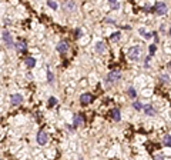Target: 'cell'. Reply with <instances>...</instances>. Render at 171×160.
Listing matches in <instances>:
<instances>
[{"mask_svg": "<svg viewBox=\"0 0 171 160\" xmlns=\"http://www.w3.org/2000/svg\"><path fill=\"white\" fill-rule=\"evenodd\" d=\"M121 37V34H120V32H116V33H113L111 36H110V40L111 41H117V40Z\"/></svg>", "mask_w": 171, "mask_h": 160, "instance_id": "cell-18", "label": "cell"}, {"mask_svg": "<svg viewBox=\"0 0 171 160\" xmlns=\"http://www.w3.org/2000/svg\"><path fill=\"white\" fill-rule=\"evenodd\" d=\"M167 69H168V70H171V62L168 63V65H167Z\"/></svg>", "mask_w": 171, "mask_h": 160, "instance_id": "cell-29", "label": "cell"}, {"mask_svg": "<svg viewBox=\"0 0 171 160\" xmlns=\"http://www.w3.org/2000/svg\"><path fill=\"white\" fill-rule=\"evenodd\" d=\"M140 34H141V36H144L145 39H150L151 36H154L153 33H147V32H145V29H140Z\"/></svg>", "mask_w": 171, "mask_h": 160, "instance_id": "cell-17", "label": "cell"}, {"mask_svg": "<svg viewBox=\"0 0 171 160\" xmlns=\"http://www.w3.org/2000/svg\"><path fill=\"white\" fill-rule=\"evenodd\" d=\"M153 12H156L158 16H163V14L167 13V4L164 1H156L154 6H153Z\"/></svg>", "mask_w": 171, "mask_h": 160, "instance_id": "cell-1", "label": "cell"}, {"mask_svg": "<svg viewBox=\"0 0 171 160\" xmlns=\"http://www.w3.org/2000/svg\"><path fill=\"white\" fill-rule=\"evenodd\" d=\"M156 50H157L156 44H151V46H150V54H154L156 53Z\"/></svg>", "mask_w": 171, "mask_h": 160, "instance_id": "cell-25", "label": "cell"}, {"mask_svg": "<svg viewBox=\"0 0 171 160\" xmlns=\"http://www.w3.org/2000/svg\"><path fill=\"white\" fill-rule=\"evenodd\" d=\"M96 50H97V53H104V50H105L104 41H98V43L96 44Z\"/></svg>", "mask_w": 171, "mask_h": 160, "instance_id": "cell-13", "label": "cell"}, {"mask_svg": "<svg viewBox=\"0 0 171 160\" xmlns=\"http://www.w3.org/2000/svg\"><path fill=\"white\" fill-rule=\"evenodd\" d=\"M64 7H66V9H68V10H73V9L76 7V3H74V1H68V3H66V4H64Z\"/></svg>", "mask_w": 171, "mask_h": 160, "instance_id": "cell-19", "label": "cell"}, {"mask_svg": "<svg viewBox=\"0 0 171 160\" xmlns=\"http://www.w3.org/2000/svg\"><path fill=\"white\" fill-rule=\"evenodd\" d=\"M47 140H49L47 133H46V132H43V130H40L39 134H37V143L43 146V145H46V143H47Z\"/></svg>", "mask_w": 171, "mask_h": 160, "instance_id": "cell-5", "label": "cell"}, {"mask_svg": "<svg viewBox=\"0 0 171 160\" xmlns=\"http://www.w3.org/2000/svg\"><path fill=\"white\" fill-rule=\"evenodd\" d=\"M170 36H171V27H170Z\"/></svg>", "mask_w": 171, "mask_h": 160, "instance_id": "cell-30", "label": "cell"}, {"mask_svg": "<svg viewBox=\"0 0 171 160\" xmlns=\"http://www.w3.org/2000/svg\"><path fill=\"white\" fill-rule=\"evenodd\" d=\"M47 77H49V81H50V83H53V79H54V77H53L52 72H47Z\"/></svg>", "mask_w": 171, "mask_h": 160, "instance_id": "cell-27", "label": "cell"}, {"mask_svg": "<svg viewBox=\"0 0 171 160\" xmlns=\"http://www.w3.org/2000/svg\"><path fill=\"white\" fill-rule=\"evenodd\" d=\"M14 46H16V49H17L19 52H24V50H26V47H27V44H26V41H24V40H20V41H17Z\"/></svg>", "mask_w": 171, "mask_h": 160, "instance_id": "cell-12", "label": "cell"}, {"mask_svg": "<svg viewBox=\"0 0 171 160\" xmlns=\"http://www.w3.org/2000/svg\"><path fill=\"white\" fill-rule=\"evenodd\" d=\"M47 4H49L52 9H54V10L57 9V3H56V1H47Z\"/></svg>", "mask_w": 171, "mask_h": 160, "instance_id": "cell-24", "label": "cell"}, {"mask_svg": "<svg viewBox=\"0 0 171 160\" xmlns=\"http://www.w3.org/2000/svg\"><path fill=\"white\" fill-rule=\"evenodd\" d=\"M26 65L29 67H34L36 66V59H33V57H26Z\"/></svg>", "mask_w": 171, "mask_h": 160, "instance_id": "cell-16", "label": "cell"}, {"mask_svg": "<svg viewBox=\"0 0 171 160\" xmlns=\"http://www.w3.org/2000/svg\"><path fill=\"white\" fill-rule=\"evenodd\" d=\"M83 123H84V116H83V114H77V116H74V120H73V126H74V127L81 126Z\"/></svg>", "mask_w": 171, "mask_h": 160, "instance_id": "cell-10", "label": "cell"}, {"mask_svg": "<svg viewBox=\"0 0 171 160\" xmlns=\"http://www.w3.org/2000/svg\"><path fill=\"white\" fill-rule=\"evenodd\" d=\"M67 50H68V43H67V41L63 40V41H60V43L57 44V52L60 54H64Z\"/></svg>", "mask_w": 171, "mask_h": 160, "instance_id": "cell-8", "label": "cell"}, {"mask_svg": "<svg viewBox=\"0 0 171 160\" xmlns=\"http://www.w3.org/2000/svg\"><path fill=\"white\" fill-rule=\"evenodd\" d=\"M160 80H161L163 83H168V81H170V77H168L167 74H161V76H160Z\"/></svg>", "mask_w": 171, "mask_h": 160, "instance_id": "cell-20", "label": "cell"}, {"mask_svg": "<svg viewBox=\"0 0 171 160\" xmlns=\"http://www.w3.org/2000/svg\"><path fill=\"white\" fill-rule=\"evenodd\" d=\"M10 102H12L13 106H19V105H22V102H23V96L19 93H14L13 96L10 97Z\"/></svg>", "mask_w": 171, "mask_h": 160, "instance_id": "cell-6", "label": "cell"}, {"mask_svg": "<svg viewBox=\"0 0 171 160\" xmlns=\"http://www.w3.org/2000/svg\"><path fill=\"white\" fill-rule=\"evenodd\" d=\"M56 103H57V99H56V97H50V99H49V106L50 107L56 106Z\"/></svg>", "mask_w": 171, "mask_h": 160, "instance_id": "cell-21", "label": "cell"}, {"mask_svg": "<svg viewBox=\"0 0 171 160\" xmlns=\"http://www.w3.org/2000/svg\"><path fill=\"white\" fill-rule=\"evenodd\" d=\"M170 47H171V46H170Z\"/></svg>", "mask_w": 171, "mask_h": 160, "instance_id": "cell-31", "label": "cell"}, {"mask_svg": "<svg viewBox=\"0 0 171 160\" xmlns=\"http://www.w3.org/2000/svg\"><path fill=\"white\" fill-rule=\"evenodd\" d=\"M127 54H128L130 60H138L140 56H141V47L140 46H133V47H130V50H128Z\"/></svg>", "mask_w": 171, "mask_h": 160, "instance_id": "cell-2", "label": "cell"}, {"mask_svg": "<svg viewBox=\"0 0 171 160\" xmlns=\"http://www.w3.org/2000/svg\"><path fill=\"white\" fill-rule=\"evenodd\" d=\"M110 116H111V119L114 120V121H120V119H121V114H120L119 109H113L110 112Z\"/></svg>", "mask_w": 171, "mask_h": 160, "instance_id": "cell-11", "label": "cell"}, {"mask_svg": "<svg viewBox=\"0 0 171 160\" xmlns=\"http://www.w3.org/2000/svg\"><path fill=\"white\" fill-rule=\"evenodd\" d=\"M108 6H110V9L117 10V9H120V1H117V0H110L108 1Z\"/></svg>", "mask_w": 171, "mask_h": 160, "instance_id": "cell-14", "label": "cell"}, {"mask_svg": "<svg viewBox=\"0 0 171 160\" xmlns=\"http://www.w3.org/2000/svg\"><path fill=\"white\" fill-rule=\"evenodd\" d=\"M80 102H81V105H89L93 102V96L90 93H83L80 96Z\"/></svg>", "mask_w": 171, "mask_h": 160, "instance_id": "cell-7", "label": "cell"}, {"mask_svg": "<svg viewBox=\"0 0 171 160\" xmlns=\"http://www.w3.org/2000/svg\"><path fill=\"white\" fill-rule=\"evenodd\" d=\"M3 40H4V43H6V46L7 47H13V39H12V36H10V33L7 32V30H3Z\"/></svg>", "mask_w": 171, "mask_h": 160, "instance_id": "cell-4", "label": "cell"}, {"mask_svg": "<svg viewBox=\"0 0 171 160\" xmlns=\"http://www.w3.org/2000/svg\"><path fill=\"white\" fill-rule=\"evenodd\" d=\"M128 96H130L131 99H135V96H137V93H135V90H134L133 87H130V89H128Z\"/></svg>", "mask_w": 171, "mask_h": 160, "instance_id": "cell-22", "label": "cell"}, {"mask_svg": "<svg viewBox=\"0 0 171 160\" xmlns=\"http://www.w3.org/2000/svg\"><path fill=\"white\" fill-rule=\"evenodd\" d=\"M154 160H164V156H163V154H156V156H154Z\"/></svg>", "mask_w": 171, "mask_h": 160, "instance_id": "cell-28", "label": "cell"}, {"mask_svg": "<svg viewBox=\"0 0 171 160\" xmlns=\"http://www.w3.org/2000/svg\"><path fill=\"white\" fill-rule=\"evenodd\" d=\"M163 143H164V146L171 147V136H170V134H165V136H164V139H163Z\"/></svg>", "mask_w": 171, "mask_h": 160, "instance_id": "cell-15", "label": "cell"}, {"mask_svg": "<svg viewBox=\"0 0 171 160\" xmlns=\"http://www.w3.org/2000/svg\"><path fill=\"white\" fill-rule=\"evenodd\" d=\"M121 77V73H120V70H111L108 74H107V81L108 83H117Z\"/></svg>", "mask_w": 171, "mask_h": 160, "instance_id": "cell-3", "label": "cell"}, {"mask_svg": "<svg viewBox=\"0 0 171 160\" xmlns=\"http://www.w3.org/2000/svg\"><path fill=\"white\" fill-rule=\"evenodd\" d=\"M143 110H144V113L147 116H156V109L151 106V105H145L143 107Z\"/></svg>", "mask_w": 171, "mask_h": 160, "instance_id": "cell-9", "label": "cell"}, {"mask_svg": "<svg viewBox=\"0 0 171 160\" xmlns=\"http://www.w3.org/2000/svg\"><path fill=\"white\" fill-rule=\"evenodd\" d=\"M81 34H83V33H81V30L77 29V30H76V39H80V37H81Z\"/></svg>", "mask_w": 171, "mask_h": 160, "instance_id": "cell-26", "label": "cell"}, {"mask_svg": "<svg viewBox=\"0 0 171 160\" xmlns=\"http://www.w3.org/2000/svg\"><path fill=\"white\" fill-rule=\"evenodd\" d=\"M133 107H134L135 110H141V109H143V105L138 103V102H134V103H133Z\"/></svg>", "mask_w": 171, "mask_h": 160, "instance_id": "cell-23", "label": "cell"}]
</instances>
